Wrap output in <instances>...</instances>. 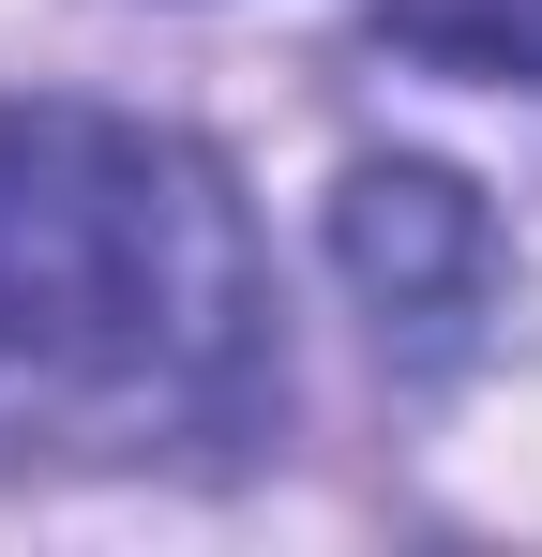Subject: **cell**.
<instances>
[{
	"instance_id": "6da1fadb",
	"label": "cell",
	"mask_w": 542,
	"mask_h": 557,
	"mask_svg": "<svg viewBox=\"0 0 542 557\" xmlns=\"http://www.w3.org/2000/svg\"><path fill=\"white\" fill-rule=\"evenodd\" d=\"M226 151L136 106H0V467H226L286 422Z\"/></svg>"
},
{
	"instance_id": "7a4b0ae2",
	"label": "cell",
	"mask_w": 542,
	"mask_h": 557,
	"mask_svg": "<svg viewBox=\"0 0 542 557\" xmlns=\"http://www.w3.org/2000/svg\"><path fill=\"white\" fill-rule=\"evenodd\" d=\"M332 272H347V301L377 317L392 376L438 392V376L482 362V332H497V301H513V242H497V211L452 182V166L377 151V166H347V196H332Z\"/></svg>"
},
{
	"instance_id": "3957f363",
	"label": "cell",
	"mask_w": 542,
	"mask_h": 557,
	"mask_svg": "<svg viewBox=\"0 0 542 557\" xmlns=\"http://www.w3.org/2000/svg\"><path fill=\"white\" fill-rule=\"evenodd\" d=\"M361 30L422 76H497V91H542V0H361Z\"/></svg>"
}]
</instances>
